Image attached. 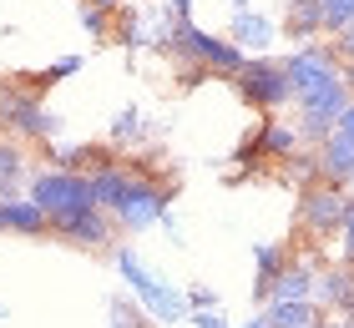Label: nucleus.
<instances>
[{
	"label": "nucleus",
	"instance_id": "f257e3e1",
	"mask_svg": "<svg viewBox=\"0 0 354 328\" xmlns=\"http://www.w3.org/2000/svg\"><path fill=\"white\" fill-rule=\"evenodd\" d=\"M111 262H117V273L127 278V288L142 298V308L152 313V323H162V328H177V323H187L192 318V303H187V293L183 288H172V283H162L147 262L137 258V248H111Z\"/></svg>",
	"mask_w": 354,
	"mask_h": 328
},
{
	"label": "nucleus",
	"instance_id": "f03ea898",
	"mask_svg": "<svg viewBox=\"0 0 354 328\" xmlns=\"http://www.w3.org/2000/svg\"><path fill=\"white\" fill-rule=\"evenodd\" d=\"M132 187L122 192V202L111 207V218H117L122 233H147V227H162V218L172 212V182H162L152 167H142L132 162Z\"/></svg>",
	"mask_w": 354,
	"mask_h": 328
},
{
	"label": "nucleus",
	"instance_id": "7ed1b4c3",
	"mask_svg": "<svg viewBox=\"0 0 354 328\" xmlns=\"http://www.w3.org/2000/svg\"><path fill=\"white\" fill-rule=\"evenodd\" d=\"M283 71H288V81H294V102H309V96H324L334 86H344L339 56H334L329 46H319V41L294 46V51L283 56Z\"/></svg>",
	"mask_w": 354,
	"mask_h": 328
},
{
	"label": "nucleus",
	"instance_id": "20e7f679",
	"mask_svg": "<svg viewBox=\"0 0 354 328\" xmlns=\"http://www.w3.org/2000/svg\"><path fill=\"white\" fill-rule=\"evenodd\" d=\"M0 126H6V137L21 142H51L61 131V117L46 106V96H30L26 86H6L0 91Z\"/></svg>",
	"mask_w": 354,
	"mask_h": 328
},
{
	"label": "nucleus",
	"instance_id": "39448f33",
	"mask_svg": "<svg viewBox=\"0 0 354 328\" xmlns=\"http://www.w3.org/2000/svg\"><path fill=\"white\" fill-rule=\"evenodd\" d=\"M349 202H354V192L344 187V182H309L299 192V227L309 238H339V227H344V212H349Z\"/></svg>",
	"mask_w": 354,
	"mask_h": 328
},
{
	"label": "nucleus",
	"instance_id": "423d86ee",
	"mask_svg": "<svg viewBox=\"0 0 354 328\" xmlns=\"http://www.w3.org/2000/svg\"><path fill=\"white\" fill-rule=\"evenodd\" d=\"M233 86H238V96H243L248 106H259V111H279V106L294 102V81H288L283 61H273V56H248L243 71L233 76Z\"/></svg>",
	"mask_w": 354,
	"mask_h": 328
},
{
	"label": "nucleus",
	"instance_id": "0eeeda50",
	"mask_svg": "<svg viewBox=\"0 0 354 328\" xmlns=\"http://www.w3.org/2000/svg\"><path fill=\"white\" fill-rule=\"evenodd\" d=\"M26 192L36 197L51 218H61V212H71V207L96 202V197H91V172H66V167H41V172H30ZM96 207H102V202H96Z\"/></svg>",
	"mask_w": 354,
	"mask_h": 328
},
{
	"label": "nucleus",
	"instance_id": "6e6552de",
	"mask_svg": "<svg viewBox=\"0 0 354 328\" xmlns=\"http://www.w3.org/2000/svg\"><path fill=\"white\" fill-rule=\"evenodd\" d=\"M51 233L76 242V248H91V253H111V248H117V218H111L106 207H96V202L51 218Z\"/></svg>",
	"mask_w": 354,
	"mask_h": 328
},
{
	"label": "nucleus",
	"instance_id": "1a4fd4ad",
	"mask_svg": "<svg viewBox=\"0 0 354 328\" xmlns=\"http://www.w3.org/2000/svg\"><path fill=\"white\" fill-rule=\"evenodd\" d=\"M0 227H6V233H21V238H46L51 233V212H46L36 197H6V202H0Z\"/></svg>",
	"mask_w": 354,
	"mask_h": 328
},
{
	"label": "nucleus",
	"instance_id": "9d476101",
	"mask_svg": "<svg viewBox=\"0 0 354 328\" xmlns=\"http://www.w3.org/2000/svg\"><path fill=\"white\" fill-rule=\"evenodd\" d=\"M349 298H354V262H329V268H319L314 303L324 308V313H349Z\"/></svg>",
	"mask_w": 354,
	"mask_h": 328
},
{
	"label": "nucleus",
	"instance_id": "9b49d317",
	"mask_svg": "<svg viewBox=\"0 0 354 328\" xmlns=\"http://www.w3.org/2000/svg\"><path fill=\"white\" fill-rule=\"evenodd\" d=\"M228 36L243 46L248 56H263L268 46L279 41V26H273L263 10H253V6H248V10H233V30H228Z\"/></svg>",
	"mask_w": 354,
	"mask_h": 328
},
{
	"label": "nucleus",
	"instance_id": "f8f14e48",
	"mask_svg": "<svg viewBox=\"0 0 354 328\" xmlns=\"http://www.w3.org/2000/svg\"><path fill=\"white\" fill-rule=\"evenodd\" d=\"M106 162H117L111 142H71V146H51V167H66V172H102Z\"/></svg>",
	"mask_w": 354,
	"mask_h": 328
},
{
	"label": "nucleus",
	"instance_id": "ddd939ff",
	"mask_svg": "<svg viewBox=\"0 0 354 328\" xmlns=\"http://www.w3.org/2000/svg\"><path fill=\"white\" fill-rule=\"evenodd\" d=\"M263 318H268V328H319L324 308H319L314 298H268Z\"/></svg>",
	"mask_w": 354,
	"mask_h": 328
},
{
	"label": "nucleus",
	"instance_id": "4468645a",
	"mask_svg": "<svg viewBox=\"0 0 354 328\" xmlns=\"http://www.w3.org/2000/svg\"><path fill=\"white\" fill-rule=\"evenodd\" d=\"M288 268V248L283 242H253V298L268 303L273 293V278Z\"/></svg>",
	"mask_w": 354,
	"mask_h": 328
},
{
	"label": "nucleus",
	"instance_id": "2eb2a0df",
	"mask_svg": "<svg viewBox=\"0 0 354 328\" xmlns=\"http://www.w3.org/2000/svg\"><path fill=\"white\" fill-rule=\"evenodd\" d=\"M314 283H319V258H288V268L273 278L268 298H314Z\"/></svg>",
	"mask_w": 354,
	"mask_h": 328
},
{
	"label": "nucleus",
	"instance_id": "dca6fc26",
	"mask_svg": "<svg viewBox=\"0 0 354 328\" xmlns=\"http://www.w3.org/2000/svg\"><path fill=\"white\" fill-rule=\"evenodd\" d=\"M259 146H263V157L268 162H288L304 146V137H299V122H279V117H268V122H259Z\"/></svg>",
	"mask_w": 354,
	"mask_h": 328
},
{
	"label": "nucleus",
	"instance_id": "f3484780",
	"mask_svg": "<svg viewBox=\"0 0 354 328\" xmlns=\"http://www.w3.org/2000/svg\"><path fill=\"white\" fill-rule=\"evenodd\" d=\"M319 177H324V182H344V187H349V177H354V142H349V137L334 131L329 142H319Z\"/></svg>",
	"mask_w": 354,
	"mask_h": 328
},
{
	"label": "nucleus",
	"instance_id": "a211bd4d",
	"mask_svg": "<svg viewBox=\"0 0 354 328\" xmlns=\"http://www.w3.org/2000/svg\"><path fill=\"white\" fill-rule=\"evenodd\" d=\"M132 177H137V172H132V162H122V157H117V162H106L102 172H91V197L111 212V207L122 202V192L132 187Z\"/></svg>",
	"mask_w": 354,
	"mask_h": 328
},
{
	"label": "nucleus",
	"instance_id": "6ab92c4d",
	"mask_svg": "<svg viewBox=\"0 0 354 328\" xmlns=\"http://www.w3.org/2000/svg\"><path fill=\"white\" fill-rule=\"evenodd\" d=\"M283 30L294 46H309L324 36V21H319V0H288V15H283Z\"/></svg>",
	"mask_w": 354,
	"mask_h": 328
},
{
	"label": "nucleus",
	"instance_id": "aec40b11",
	"mask_svg": "<svg viewBox=\"0 0 354 328\" xmlns=\"http://www.w3.org/2000/svg\"><path fill=\"white\" fill-rule=\"evenodd\" d=\"M30 182V167H26V146L21 137H0V202L15 197V187Z\"/></svg>",
	"mask_w": 354,
	"mask_h": 328
},
{
	"label": "nucleus",
	"instance_id": "412c9836",
	"mask_svg": "<svg viewBox=\"0 0 354 328\" xmlns=\"http://www.w3.org/2000/svg\"><path fill=\"white\" fill-rule=\"evenodd\" d=\"M76 71H82V56H56L51 66H46V71H30V76H15V81H21V86H26L30 96H46L51 86H61V81H71Z\"/></svg>",
	"mask_w": 354,
	"mask_h": 328
},
{
	"label": "nucleus",
	"instance_id": "4be33fe9",
	"mask_svg": "<svg viewBox=\"0 0 354 328\" xmlns=\"http://www.w3.org/2000/svg\"><path fill=\"white\" fill-rule=\"evenodd\" d=\"M142 131H147V126H142V111H137V106H122L117 117H111L106 142H111V146H132V142H142Z\"/></svg>",
	"mask_w": 354,
	"mask_h": 328
},
{
	"label": "nucleus",
	"instance_id": "5701e85b",
	"mask_svg": "<svg viewBox=\"0 0 354 328\" xmlns=\"http://www.w3.org/2000/svg\"><path fill=\"white\" fill-rule=\"evenodd\" d=\"M111 15H117V10H102V6H86V0H82L76 21H82V30L91 41H111V36H117V21H111Z\"/></svg>",
	"mask_w": 354,
	"mask_h": 328
},
{
	"label": "nucleus",
	"instance_id": "b1692460",
	"mask_svg": "<svg viewBox=\"0 0 354 328\" xmlns=\"http://www.w3.org/2000/svg\"><path fill=\"white\" fill-rule=\"evenodd\" d=\"M283 177H294L299 187L319 182V146H299V152H294V157L283 162Z\"/></svg>",
	"mask_w": 354,
	"mask_h": 328
},
{
	"label": "nucleus",
	"instance_id": "393cba45",
	"mask_svg": "<svg viewBox=\"0 0 354 328\" xmlns=\"http://www.w3.org/2000/svg\"><path fill=\"white\" fill-rule=\"evenodd\" d=\"M319 21L324 36H339L344 26H354V0H319Z\"/></svg>",
	"mask_w": 354,
	"mask_h": 328
},
{
	"label": "nucleus",
	"instance_id": "a878e982",
	"mask_svg": "<svg viewBox=\"0 0 354 328\" xmlns=\"http://www.w3.org/2000/svg\"><path fill=\"white\" fill-rule=\"evenodd\" d=\"M111 328H152V313L132 308L127 298H111Z\"/></svg>",
	"mask_w": 354,
	"mask_h": 328
},
{
	"label": "nucleus",
	"instance_id": "bb28decb",
	"mask_svg": "<svg viewBox=\"0 0 354 328\" xmlns=\"http://www.w3.org/2000/svg\"><path fill=\"white\" fill-rule=\"evenodd\" d=\"M203 81H213V71H207L203 61H177V86H183V91L203 86Z\"/></svg>",
	"mask_w": 354,
	"mask_h": 328
},
{
	"label": "nucleus",
	"instance_id": "cd10ccee",
	"mask_svg": "<svg viewBox=\"0 0 354 328\" xmlns=\"http://www.w3.org/2000/svg\"><path fill=\"white\" fill-rule=\"evenodd\" d=\"M329 51H334V56H339V66H349V61H354V26H344V30H339V36H334V41H329Z\"/></svg>",
	"mask_w": 354,
	"mask_h": 328
},
{
	"label": "nucleus",
	"instance_id": "c85d7f7f",
	"mask_svg": "<svg viewBox=\"0 0 354 328\" xmlns=\"http://www.w3.org/2000/svg\"><path fill=\"white\" fill-rule=\"evenodd\" d=\"M187 323H192V328H233L228 318L218 313V308H192V318H187Z\"/></svg>",
	"mask_w": 354,
	"mask_h": 328
},
{
	"label": "nucleus",
	"instance_id": "c756f323",
	"mask_svg": "<svg viewBox=\"0 0 354 328\" xmlns=\"http://www.w3.org/2000/svg\"><path fill=\"white\" fill-rule=\"evenodd\" d=\"M339 248H344V262H354V202L344 212V227H339Z\"/></svg>",
	"mask_w": 354,
	"mask_h": 328
},
{
	"label": "nucleus",
	"instance_id": "7c9ffc66",
	"mask_svg": "<svg viewBox=\"0 0 354 328\" xmlns=\"http://www.w3.org/2000/svg\"><path fill=\"white\" fill-rule=\"evenodd\" d=\"M187 303H192V308H218V293H213V288H192Z\"/></svg>",
	"mask_w": 354,
	"mask_h": 328
},
{
	"label": "nucleus",
	"instance_id": "2f4dec72",
	"mask_svg": "<svg viewBox=\"0 0 354 328\" xmlns=\"http://www.w3.org/2000/svg\"><path fill=\"white\" fill-rule=\"evenodd\" d=\"M319 328H354V313H324Z\"/></svg>",
	"mask_w": 354,
	"mask_h": 328
},
{
	"label": "nucleus",
	"instance_id": "473e14b6",
	"mask_svg": "<svg viewBox=\"0 0 354 328\" xmlns=\"http://www.w3.org/2000/svg\"><path fill=\"white\" fill-rule=\"evenodd\" d=\"M334 131H339V137H349V142H354V102L344 106V117H339V126H334Z\"/></svg>",
	"mask_w": 354,
	"mask_h": 328
},
{
	"label": "nucleus",
	"instance_id": "72a5a7b5",
	"mask_svg": "<svg viewBox=\"0 0 354 328\" xmlns=\"http://www.w3.org/2000/svg\"><path fill=\"white\" fill-rule=\"evenodd\" d=\"M167 15H177V21H192V0H167Z\"/></svg>",
	"mask_w": 354,
	"mask_h": 328
},
{
	"label": "nucleus",
	"instance_id": "f704fd0d",
	"mask_svg": "<svg viewBox=\"0 0 354 328\" xmlns=\"http://www.w3.org/2000/svg\"><path fill=\"white\" fill-rule=\"evenodd\" d=\"M86 6H102V10H122V0H86Z\"/></svg>",
	"mask_w": 354,
	"mask_h": 328
},
{
	"label": "nucleus",
	"instance_id": "c9c22d12",
	"mask_svg": "<svg viewBox=\"0 0 354 328\" xmlns=\"http://www.w3.org/2000/svg\"><path fill=\"white\" fill-rule=\"evenodd\" d=\"M344 86H349V96H354V61L344 66Z\"/></svg>",
	"mask_w": 354,
	"mask_h": 328
},
{
	"label": "nucleus",
	"instance_id": "e433bc0d",
	"mask_svg": "<svg viewBox=\"0 0 354 328\" xmlns=\"http://www.w3.org/2000/svg\"><path fill=\"white\" fill-rule=\"evenodd\" d=\"M238 328H268V318L259 313V318H248V323H238Z\"/></svg>",
	"mask_w": 354,
	"mask_h": 328
},
{
	"label": "nucleus",
	"instance_id": "4c0bfd02",
	"mask_svg": "<svg viewBox=\"0 0 354 328\" xmlns=\"http://www.w3.org/2000/svg\"><path fill=\"white\" fill-rule=\"evenodd\" d=\"M228 6H233V10H248V6H253V0H228Z\"/></svg>",
	"mask_w": 354,
	"mask_h": 328
},
{
	"label": "nucleus",
	"instance_id": "58836bf2",
	"mask_svg": "<svg viewBox=\"0 0 354 328\" xmlns=\"http://www.w3.org/2000/svg\"><path fill=\"white\" fill-rule=\"evenodd\" d=\"M6 86H10V81H0V91H6Z\"/></svg>",
	"mask_w": 354,
	"mask_h": 328
},
{
	"label": "nucleus",
	"instance_id": "ea45409f",
	"mask_svg": "<svg viewBox=\"0 0 354 328\" xmlns=\"http://www.w3.org/2000/svg\"><path fill=\"white\" fill-rule=\"evenodd\" d=\"M349 192H354V177H349Z\"/></svg>",
	"mask_w": 354,
	"mask_h": 328
},
{
	"label": "nucleus",
	"instance_id": "a19ab883",
	"mask_svg": "<svg viewBox=\"0 0 354 328\" xmlns=\"http://www.w3.org/2000/svg\"><path fill=\"white\" fill-rule=\"evenodd\" d=\"M0 318H6V308H0Z\"/></svg>",
	"mask_w": 354,
	"mask_h": 328
},
{
	"label": "nucleus",
	"instance_id": "79ce46f5",
	"mask_svg": "<svg viewBox=\"0 0 354 328\" xmlns=\"http://www.w3.org/2000/svg\"><path fill=\"white\" fill-rule=\"evenodd\" d=\"M0 233H6V227H0Z\"/></svg>",
	"mask_w": 354,
	"mask_h": 328
}]
</instances>
